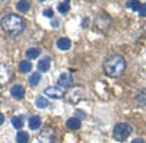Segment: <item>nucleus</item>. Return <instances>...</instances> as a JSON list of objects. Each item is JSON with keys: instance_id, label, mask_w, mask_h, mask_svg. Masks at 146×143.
I'll list each match as a JSON object with an SVG mask.
<instances>
[{"instance_id": "9", "label": "nucleus", "mask_w": 146, "mask_h": 143, "mask_svg": "<svg viewBox=\"0 0 146 143\" xmlns=\"http://www.w3.org/2000/svg\"><path fill=\"white\" fill-rule=\"evenodd\" d=\"M10 95H12V98H15V99H22L25 97V88L22 85H13L10 89Z\"/></svg>"}, {"instance_id": "1", "label": "nucleus", "mask_w": 146, "mask_h": 143, "mask_svg": "<svg viewBox=\"0 0 146 143\" xmlns=\"http://www.w3.org/2000/svg\"><path fill=\"white\" fill-rule=\"evenodd\" d=\"M2 28H3V32L6 35H9V37H16V35H19L23 29H25V21H23L22 16L10 13V15L3 18Z\"/></svg>"}, {"instance_id": "26", "label": "nucleus", "mask_w": 146, "mask_h": 143, "mask_svg": "<svg viewBox=\"0 0 146 143\" xmlns=\"http://www.w3.org/2000/svg\"><path fill=\"white\" fill-rule=\"evenodd\" d=\"M131 143H145V140H143V139H135Z\"/></svg>"}, {"instance_id": "6", "label": "nucleus", "mask_w": 146, "mask_h": 143, "mask_svg": "<svg viewBox=\"0 0 146 143\" xmlns=\"http://www.w3.org/2000/svg\"><path fill=\"white\" fill-rule=\"evenodd\" d=\"M57 83H58V86L62 89L63 88H70L73 85V76H72V73H69V72H63V73L58 76Z\"/></svg>"}, {"instance_id": "13", "label": "nucleus", "mask_w": 146, "mask_h": 143, "mask_svg": "<svg viewBox=\"0 0 146 143\" xmlns=\"http://www.w3.org/2000/svg\"><path fill=\"white\" fill-rule=\"evenodd\" d=\"M41 127V117L40 115H32L29 118V128L31 130H36Z\"/></svg>"}, {"instance_id": "16", "label": "nucleus", "mask_w": 146, "mask_h": 143, "mask_svg": "<svg viewBox=\"0 0 146 143\" xmlns=\"http://www.w3.org/2000/svg\"><path fill=\"white\" fill-rule=\"evenodd\" d=\"M12 126H13L16 130H21L22 126H23V117L22 115H16L12 118Z\"/></svg>"}, {"instance_id": "23", "label": "nucleus", "mask_w": 146, "mask_h": 143, "mask_svg": "<svg viewBox=\"0 0 146 143\" xmlns=\"http://www.w3.org/2000/svg\"><path fill=\"white\" fill-rule=\"evenodd\" d=\"M142 5H143V3H140V2H127V3H126L127 7H130V9H133V10H137V12H139V9L142 7Z\"/></svg>"}, {"instance_id": "22", "label": "nucleus", "mask_w": 146, "mask_h": 143, "mask_svg": "<svg viewBox=\"0 0 146 143\" xmlns=\"http://www.w3.org/2000/svg\"><path fill=\"white\" fill-rule=\"evenodd\" d=\"M69 9H70L69 2H60L58 3V12H60V13H67Z\"/></svg>"}, {"instance_id": "19", "label": "nucleus", "mask_w": 146, "mask_h": 143, "mask_svg": "<svg viewBox=\"0 0 146 143\" xmlns=\"http://www.w3.org/2000/svg\"><path fill=\"white\" fill-rule=\"evenodd\" d=\"M136 102L137 105H146V91H140L137 93V97H136Z\"/></svg>"}, {"instance_id": "28", "label": "nucleus", "mask_w": 146, "mask_h": 143, "mask_svg": "<svg viewBox=\"0 0 146 143\" xmlns=\"http://www.w3.org/2000/svg\"><path fill=\"white\" fill-rule=\"evenodd\" d=\"M88 22H89L88 19H83V22H82V26L85 28V26H86V25H88Z\"/></svg>"}, {"instance_id": "8", "label": "nucleus", "mask_w": 146, "mask_h": 143, "mask_svg": "<svg viewBox=\"0 0 146 143\" xmlns=\"http://www.w3.org/2000/svg\"><path fill=\"white\" fill-rule=\"evenodd\" d=\"M44 92H45L47 97H50L53 99H60V98H63V95H64V91L60 86H50V88H47Z\"/></svg>"}, {"instance_id": "10", "label": "nucleus", "mask_w": 146, "mask_h": 143, "mask_svg": "<svg viewBox=\"0 0 146 143\" xmlns=\"http://www.w3.org/2000/svg\"><path fill=\"white\" fill-rule=\"evenodd\" d=\"M70 47H72V41H70L67 37H62V38L57 40V48H58V50L66 51V50L70 48Z\"/></svg>"}, {"instance_id": "3", "label": "nucleus", "mask_w": 146, "mask_h": 143, "mask_svg": "<svg viewBox=\"0 0 146 143\" xmlns=\"http://www.w3.org/2000/svg\"><path fill=\"white\" fill-rule=\"evenodd\" d=\"M131 133H133V128H131L130 124H127V123H118V124H115V127L113 130V137L117 142H124Z\"/></svg>"}, {"instance_id": "24", "label": "nucleus", "mask_w": 146, "mask_h": 143, "mask_svg": "<svg viewBox=\"0 0 146 143\" xmlns=\"http://www.w3.org/2000/svg\"><path fill=\"white\" fill-rule=\"evenodd\" d=\"M42 15L45 16V18H53L54 16V12H53V9H50V7H47L44 12H42Z\"/></svg>"}, {"instance_id": "5", "label": "nucleus", "mask_w": 146, "mask_h": 143, "mask_svg": "<svg viewBox=\"0 0 146 143\" xmlns=\"http://www.w3.org/2000/svg\"><path fill=\"white\" fill-rule=\"evenodd\" d=\"M54 130L51 127H42L41 132L36 136L38 143H53L54 142Z\"/></svg>"}, {"instance_id": "27", "label": "nucleus", "mask_w": 146, "mask_h": 143, "mask_svg": "<svg viewBox=\"0 0 146 143\" xmlns=\"http://www.w3.org/2000/svg\"><path fill=\"white\" fill-rule=\"evenodd\" d=\"M3 121H5V115H3L2 113H0V126L3 124Z\"/></svg>"}, {"instance_id": "18", "label": "nucleus", "mask_w": 146, "mask_h": 143, "mask_svg": "<svg viewBox=\"0 0 146 143\" xmlns=\"http://www.w3.org/2000/svg\"><path fill=\"white\" fill-rule=\"evenodd\" d=\"M16 142L18 143H28L29 142V133L27 132H19L16 134Z\"/></svg>"}, {"instance_id": "21", "label": "nucleus", "mask_w": 146, "mask_h": 143, "mask_svg": "<svg viewBox=\"0 0 146 143\" xmlns=\"http://www.w3.org/2000/svg\"><path fill=\"white\" fill-rule=\"evenodd\" d=\"M25 54H27L28 60H32V58H36V57L40 56V50H38V48H29Z\"/></svg>"}, {"instance_id": "14", "label": "nucleus", "mask_w": 146, "mask_h": 143, "mask_svg": "<svg viewBox=\"0 0 146 143\" xmlns=\"http://www.w3.org/2000/svg\"><path fill=\"white\" fill-rule=\"evenodd\" d=\"M29 7H31V3H29V2H27V0H21V2H18V3H16V9H18L19 12H22V13L28 12V10H29Z\"/></svg>"}, {"instance_id": "20", "label": "nucleus", "mask_w": 146, "mask_h": 143, "mask_svg": "<svg viewBox=\"0 0 146 143\" xmlns=\"http://www.w3.org/2000/svg\"><path fill=\"white\" fill-rule=\"evenodd\" d=\"M35 105L38 107V108H47L48 107V99L44 98V97H38L35 101Z\"/></svg>"}, {"instance_id": "12", "label": "nucleus", "mask_w": 146, "mask_h": 143, "mask_svg": "<svg viewBox=\"0 0 146 143\" xmlns=\"http://www.w3.org/2000/svg\"><path fill=\"white\" fill-rule=\"evenodd\" d=\"M66 126L70 130H78V128H80V120L78 117H70L69 120L66 121Z\"/></svg>"}, {"instance_id": "7", "label": "nucleus", "mask_w": 146, "mask_h": 143, "mask_svg": "<svg viewBox=\"0 0 146 143\" xmlns=\"http://www.w3.org/2000/svg\"><path fill=\"white\" fill-rule=\"evenodd\" d=\"M10 77H12L10 67L6 66V64H2V66H0V88L5 86L6 83L10 80Z\"/></svg>"}, {"instance_id": "4", "label": "nucleus", "mask_w": 146, "mask_h": 143, "mask_svg": "<svg viewBox=\"0 0 146 143\" xmlns=\"http://www.w3.org/2000/svg\"><path fill=\"white\" fill-rule=\"evenodd\" d=\"M82 98H83V89L80 86H73L66 93V101L69 104H78Z\"/></svg>"}, {"instance_id": "11", "label": "nucleus", "mask_w": 146, "mask_h": 143, "mask_svg": "<svg viewBox=\"0 0 146 143\" xmlns=\"http://www.w3.org/2000/svg\"><path fill=\"white\" fill-rule=\"evenodd\" d=\"M50 64H51V58L50 57H44L40 60L38 63V70L41 72V73H44V72H48V69H50Z\"/></svg>"}, {"instance_id": "2", "label": "nucleus", "mask_w": 146, "mask_h": 143, "mask_svg": "<svg viewBox=\"0 0 146 143\" xmlns=\"http://www.w3.org/2000/svg\"><path fill=\"white\" fill-rule=\"evenodd\" d=\"M126 70V60L123 56L114 54L111 57H108L104 63V72L105 75L110 77H118L124 73Z\"/></svg>"}, {"instance_id": "15", "label": "nucleus", "mask_w": 146, "mask_h": 143, "mask_svg": "<svg viewBox=\"0 0 146 143\" xmlns=\"http://www.w3.org/2000/svg\"><path fill=\"white\" fill-rule=\"evenodd\" d=\"M32 69V64L29 63V60H22L19 63V70L22 72V73H29Z\"/></svg>"}, {"instance_id": "25", "label": "nucleus", "mask_w": 146, "mask_h": 143, "mask_svg": "<svg viewBox=\"0 0 146 143\" xmlns=\"http://www.w3.org/2000/svg\"><path fill=\"white\" fill-rule=\"evenodd\" d=\"M139 16H142V18L146 16V5H142V7L139 9Z\"/></svg>"}, {"instance_id": "17", "label": "nucleus", "mask_w": 146, "mask_h": 143, "mask_svg": "<svg viewBox=\"0 0 146 143\" xmlns=\"http://www.w3.org/2000/svg\"><path fill=\"white\" fill-rule=\"evenodd\" d=\"M40 79H41V75L38 73V72H35V73H31L29 75V85L31 86H36V85H38V83H40Z\"/></svg>"}]
</instances>
